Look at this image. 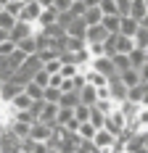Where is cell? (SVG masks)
<instances>
[{
	"label": "cell",
	"mask_w": 148,
	"mask_h": 153,
	"mask_svg": "<svg viewBox=\"0 0 148 153\" xmlns=\"http://www.w3.org/2000/svg\"><path fill=\"white\" fill-rule=\"evenodd\" d=\"M40 69H43V61H40L37 56H27V61H24V63L13 71V76H11V79H13V82H19V85H27V82H32V76L37 74Z\"/></svg>",
	"instance_id": "cell-1"
},
{
	"label": "cell",
	"mask_w": 148,
	"mask_h": 153,
	"mask_svg": "<svg viewBox=\"0 0 148 153\" xmlns=\"http://www.w3.org/2000/svg\"><path fill=\"white\" fill-rule=\"evenodd\" d=\"M40 13H43L40 3H37V0H27V3H24V8H21V16H19V21L37 27V21H40Z\"/></svg>",
	"instance_id": "cell-2"
},
{
	"label": "cell",
	"mask_w": 148,
	"mask_h": 153,
	"mask_svg": "<svg viewBox=\"0 0 148 153\" xmlns=\"http://www.w3.org/2000/svg\"><path fill=\"white\" fill-rule=\"evenodd\" d=\"M127 90H130V87H127V85H124V82L119 79V74L108 79V92H111V100H114L117 106L127 100Z\"/></svg>",
	"instance_id": "cell-3"
},
{
	"label": "cell",
	"mask_w": 148,
	"mask_h": 153,
	"mask_svg": "<svg viewBox=\"0 0 148 153\" xmlns=\"http://www.w3.org/2000/svg\"><path fill=\"white\" fill-rule=\"evenodd\" d=\"M0 151L3 153H21V140L16 137L11 129H5L0 135Z\"/></svg>",
	"instance_id": "cell-4"
},
{
	"label": "cell",
	"mask_w": 148,
	"mask_h": 153,
	"mask_svg": "<svg viewBox=\"0 0 148 153\" xmlns=\"http://www.w3.org/2000/svg\"><path fill=\"white\" fill-rule=\"evenodd\" d=\"M53 132H56V127H48V124H43V122H34L32 124V135L29 137L34 140V143H50Z\"/></svg>",
	"instance_id": "cell-5"
},
{
	"label": "cell",
	"mask_w": 148,
	"mask_h": 153,
	"mask_svg": "<svg viewBox=\"0 0 148 153\" xmlns=\"http://www.w3.org/2000/svg\"><path fill=\"white\" fill-rule=\"evenodd\" d=\"M32 34H34V27H32V24H24V21H16V27H13L11 32H8V40L19 45L21 40H27V37H32Z\"/></svg>",
	"instance_id": "cell-6"
},
{
	"label": "cell",
	"mask_w": 148,
	"mask_h": 153,
	"mask_svg": "<svg viewBox=\"0 0 148 153\" xmlns=\"http://www.w3.org/2000/svg\"><path fill=\"white\" fill-rule=\"evenodd\" d=\"M66 37H74V40H85V34H87V24H85V19H72L66 27Z\"/></svg>",
	"instance_id": "cell-7"
},
{
	"label": "cell",
	"mask_w": 148,
	"mask_h": 153,
	"mask_svg": "<svg viewBox=\"0 0 148 153\" xmlns=\"http://www.w3.org/2000/svg\"><path fill=\"white\" fill-rule=\"evenodd\" d=\"M56 114H58V103H45L43 100V108L37 114V122L48 124V127H56Z\"/></svg>",
	"instance_id": "cell-8"
},
{
	"label": "cell",
	"mask_w": 148,
	"mask_h": 153,
	"mask_svg": "<svg viewBox=\"0 0 148 153\" xmlns=\"http://www.w3.org/2000/svg\"><path fill=\"white\" fill-rule=\"evenodd\" d=\"M90 69H95V71H101L103 76H117V69H114V61L108 58V56H103V58H93L90 61Z\"/></svg>",
	"instance_id": "cell-9"
},
{
	"label": "cell",
	"mask_w": 148,
	"mask_h": 153,
	"mask_svg": "<svg viewBox=\"0 0 148 153\" xmlns=\"http://www.w3.org/2000/svg\"><path fill=\"white\" fill-rule=\"evenodd\" d=\"M21 92H24V85H19V82H13V79H8V82L3 85V90H0V100L8 106L16 95H21Z\"/></svg>",
	"instance_id": "cell-10"
},
{
	"label": "cell",
	"mask_w": 148,
	"mask_h": 153,
	"mask_svg": "<svg viewBox=\"0 0 148 153\" xmlns=\"http://www.w3.org/2000/svg\"><path fill=\"white\" fill-rule=\"evenodd\" d=\"M114 143H117V137H114L111 132H106V129H98L95 137H93V145H95L98 151H108V148H114Z\"/></svg>",
	"instance_id": "cell-11"
},
{
	"label": "cell",
	"mask_w": 148,
	"mask_h": 153,
	"mask_svg": "<svg viewBox=\"0 0 148 153\" xmlns=\"http://www.w3.org/2000/svg\"><path fill=\"white\" fill-rule=\"evenodd\" d=\"M106 37H108V32H106L103 27H101V24H98V27H87L85 42H87V45H98V42L103 45V42H106Z\"/></svg>",
	"instance_id": "cell-12"
},
{
	"label": "cell",
	"mask_w": 148,
	"mask_h": 153,
	"mask_svg": "<svg viewBox=\"0 0 148 153\" xmlns=\"http://www.w3.org/2000/svg\"><path fill=\"white\" fill-rule=\"evenodd\" d=\"M138 29H140V24H138L135 19L122 16V21H119V34H124V37H135V34H138Z\"/></svg>",
	"instance_id": "cell-13"
},
{
	"label": "cell",
	"mask_w": 148,
	"mask_h": 153,
	"mask_svg": "<svg viewBox=\"0 0 148 153\" xmlns=\"http://www.w3.org/2000/svg\"><path fill=\"white\" fill-rule=\"evenodd\" d=\"M146 13H148V5H146V0H132V3H130V19H135V21H138V24H140V21H143V19H146Z\"/></svg>",
	"instance_id": "cell-14"
},
{
	"label": "cell",
	"mask_w": 148,
	"mask_h": 153,
	"mask_svg": "<svg viewBox=\"0 0 148 153\" xmlns=\"http://www.w3.org/2000/svg\"><path fill=\"white\" fill-rule=\"evenodd\" d=\"M8 129H11V132H13L16 137L21 140V143H24V140H29V135H32V124H24V122H11L8 124Z\"/></svg>",
	"instance_id": "cell-15"
},
{
	"label": "cell",
	"mask_w": 148,
	"mask_h": 153,
	"mask_svg": "<svg viewBox=\"0 0 148 153\" xmlns=\"http://www.w3.org/2000/svg\"><path fill=\"white\" fill-rule=\"evenodd\" d=\"M16 48H19L24 56H37V50H40V45H37V37H34V34H32V37H27V40H21Z\"/></svg>",
	"instance_id": "cell-16"
},
{
	"label": "cell",
	"mask_w": 148,
	"mask_h": 153,
	"mask_svg": "<svg viewBox=\"0 0 148 153\" xmlns=\"http://www.w3.org/2000/svg\"><path fill=\"white\" fill-rule=\"evenodd\" d=\"M32 103H34V100H32L29 95H27V92H21V95H16V98L11 100V103H8V106L13 108V111H29Z\"/></svg>",
	"instance_id": "cell-17"
},
{
	"label": "cell",
	"mask_w": 148,
	"mask_h": 153,
	"mask_svg": "<svg viewBox=\"0 0 148 153\" xmlns=\"http://www.w3.org/2000/svg\"><path fill=\"white\" fill-rule=\"evenodd\" d=\"M95 100H98L95 87H93V85H85V87L79 90V103H82V106H95Z\"/></svg>",
	"instance_id": "cell-18"
},
{
	"label": "cell",
	"mask_w": 148,
	"mask_h": 153,
	"mask_svg": "<svg viewBox=\"0 0 148 153\" xmlns=\"http://www.w3.org/2000/svg\"><path fill=\"white\" fill-rule=\"evenodd\" d=\"M82 19H85V24H87V27H98V24L103 21V13H101V8H87Z\"/></svg>",
	"instance_id": "cell-19"
},
{
	"label": "cell",
	"mask_w": 148,
	"mask_h": 153,
	"mask_svg": "<svg viewBox=\"0 0 148 153\" xmlns=\"http://www.w3.org/2000/svg\"><path fill=\"white\" fill-rule=\"evenodd\" d=\"M58 106L61 108H77L79 106V92H61Z\"/></svg>",
	"instance_id": "cell-20"
},
{
	"label": "cell",
	"mask_w": 148,
	"mask_h": 153,
	"mask_svg": "<svg viewBox=\"0 0 148 153\" xmlns=\"http://www.w3.org/2000/svg\"><path fill=\"white\" fill-rule=\"evenodd\" d=\"M119 79H122L127 87H138V85H140V74H138V69H127V71H122Z\"/></svg>",
	"instance_id": "cell-21"
},
{
	"label": "cell",
	"mask_w": 148,
	"mask_h": 153,
	"mask_svg": "<svg viewBox=\"0 0 148 153\" xmlns=\"http://www.w3.org/2000/svg\"><path fill=\"white\" fill-rule=\"evenodd\" d=\"M119 21H122V16H103L101 27H103L108 34H119Z\"/></svg>",
	"instance_id": "cell-22"
},
{
	"label": "cell",
	"mask_w": 148,
	"mask_h": 153,
	"mask_svg": "<svg viewBox=\"0 0 148 153\" xmlns=\"http://www.w3.org/2000/svg\"><path fill=\"white\" fill-rule=\"evenodd\" d=\"M111 61H114V69H117V74L127 71V69H132V63H130V56H122V53H117V56H111Z\"/></svg>",
	"instance_id": "cell-23"
},
{
	"label": "cell",
	"mask_w": 148,
	"mask_h": 153,
	"mask_svg": "<svg viewBox=\"0 0 148 153\" xmlns=\"http://www.w3.org/2000/svg\"><path fill=\"white\" fill-rule=\"evenodd\" d=\"M72 119H74V108H61V106H58V114H56V127H66Z\"/></svg>",
	"instance_id": "cell-24"
},
{
	"label": "cell",
	"mask_w": 148,
	"mask_h": 153,
	"mask_svg": "<svg viewBox=\"0 0 148 153\" xmlns=\"http://www.w3.org/2000/svg\"><path fill=\"white\" fill-rule=\"evenodd\" d=\"M95 132H98V129H95V127H93L90 122H82V124H79V129H77V137H82V140H90V143H93Z\"/></svg>",
	"instance_id": "cell-25"
},
{
	"label": "cell",
	"mask_w": 148,
	"mask_h": 153,
	"mask_svg": "<svg viewBox=\"0 0 148 153\" xmlns=\"http://www.w3.org/2000/svg\"><path fill=\"white\" fill-rule=\"evenodd\" d=\"M16 21H19L16 16H11L8 11H0V29H3V32H11L16 27Z\"/></svg>",
	"instance_id": "cell-26"
},
{
	"label": "cell",
	"mask_w": 148,
	"mask_h": 153,
	"mask_svg": "<svg viewBox=\"0 0 148 153\" xmlns=\"http://www.w3.org/2000/svg\"><path fill=\"white\" fill-rule=\"evenodd\" d=\"M143 95H146V85H138V87H130V90H127V100H130V103H138V106H140Z\"/></svg>",
	"instance_id": "cell-27"
},
{
	"label": "cell",
	"mask_w": 148,
	"mask_h": 153,
	"mask_svg": "<svg viewBox=\"0 0 148 153\" xmlns=\"http://www.w3.org/2000/svg\"><path fill=\"white\" fill-rule=\"evenodd\" d=\"M146 61H148V58H146V50H143V48H135L132 53H130V63H132V69H140Z\"/></svg>",
	"instance_id": "cell-28"
},
{
	"label": "cell",
	"mask_w": 148,
	"mask_h": 153,
	"mask_svg": "<svg viewBox=\"0 0 148 153\" xmlns=\"http://www.w3.org/2000/svg\"><path fill=\"white\" fill-rule=\"evenodd\" d=\"M90 114H93V106H82V103H79V106L74 108V119H77L79 124H82V122H90Z\"/></svg>",
	"instance_id": "cell-29"
},
{
	"label": "cell",
	"mask_w": 148,
	"mask_h": 153,
	"mask_svg": "<svg viewBox=\"0 0 148 153\" xmlns=\"http://www.w3.org/2000/svg\"><path fill=\"white\" fill-rule=\"evenodd\" d=\"M24 92H27V95H29L32 100H43V87H40V85H34V82H27V85H24Z\"/></svg>",
	"instance_id": "cell-30"
},
{
	"label": "cell",
	"mask_w": 148,
	"mask_h": 153,
	"mask_svg": "<svg viewBox=\"0 0 148 153\" xmlns=\"http://www.w3.org/2000/svg\"><path fill=\"white\" fill-rule=\"evenodd\" d=\"M101 13L103 16H119V8H117V0H101Z\"/></svg>",
	"instance_id": "cell-31"
},
{
	"label": "cell",
	"mask_w": 148,
	"mask_h": 153,
	"mask_svg": "<svg viewBox=\"0 0 148 153\" xmlns=\"http://www.w3.org/2000/svg\"><path fill=\"white\" fill-rule=\"evenodd\" d=\"M90 124H93L95 129H103V127H106V114H101L98 108H93V114H90Z\"/></svg>",
	"instance_id": "cell-32"
},
{
	"label": "cell",
	"mask_w": 148,
	"mask_h": 153,
	"mask_svg": "<svg viewBox=\"0 0 148 153\" xmlns=\"http://www.w3.org/2000/svg\"><path fill=\"white\" fill-rule=\"evenodd\" d=\"M27 61V56H24V53H21V50H19V48H16L13 53H11V56H8V63H11V69H19V66H21V63Z\"/></svg>",
	"instance_id": "cell-33"
},
{
	"label": "cell",
	"mask_w": 148,
	"mask_h": 153,
	"mask_svg": "<svg viewBox=\"0 0 148 153\" xmlns=\"http://www.w3.org/2000/svg\"><path fill=\"white\" fill-rule=\"evenodd\" d=\"M132 40H135V48H143V50H146V48H148V29H146V27H140Z\"/></svg>",
	"instance_id": "cell-34"
},
{
	"label": "cell",
	"mask_w": 148,
	"mask_h": 153,
	"mask_svg": "<svg viewBox=\"0 0 148 153\" xmlns=\"http://www.w3.org/2000/svg\"><path fill=\"white\" fill-rule=\"evenodd\" d=\"M72 5H74V0H53V11L56 13H69L72 11Z\"/></svg>",
	"instance_id": "cell-35"
},
{
	"label": "cell",
	"mask_w": 148,
	"mask_h": 153,
	"mask_svg": "<svg viewBox=\"0 0 148 153\" xmlns=\"http://www.w3.org/2000/svg\"><path fill=\"white\" fill-rule=\"evenodd\" d=\"M61 76H64V79H74V76L79 74V66H74V63H64V66H61V71H58Z\"/></svg>",
	"instance_id": "cell-36"
},
{
	"label": "cell",
	"mask_w": 148,
	"mask_h": 153,
	"mask_svg": "<svg viewBox=\"0 0 148 153\" xmlns=\"http://www.w3.org/2000/svg\"><path fill=\"white\" fill-rule=\"evenodd\" d=\"M43 100H45V103H58V100H61V90H56V87H45Z\"/></svg>",
	"instance_id": "cell-37"
},
{
	"label": "cell",
	"mask_w": 148,
	"mask_h": 153,
	"mask_svg": "<svg viewBox=\"0 0 148 153\" xmlns=\"http://www.w3.org/2000/svg\"><path fill=\"white\" fill-rule=\"evenodd\" d=\"M32 82H34V85H40V87H48V85H50V74H48V71H45V69H40V71H37V74L32 76Z\"/></svg>",
	"instance_id": "cell-38"
},
{
	"label": "cell",
	"mask_w": 148,
	"mask_h": 153,
	"mask_svg": "<svg viewBox=\"0 0 148 153\" xmlns=\"http://www.w3.org/2000/svg\"><path fill=\"white\" fill-rule=\"evenodd\" d=\"M21 8H24V3H21V0H11L3 11H8L11 16H16V19H19V16H21Z\"/></svg>",
	"instance_id": "cell-39"
},
{
	"label": "cell",
	"mask_w": 148,
	"mask_h": 153,
	"mask_svg": "<svg viewBox=\"0 0 148 153\" xmlns=\"http://www.w3.org/2000/svg\"><path fill=\"white\" fill-rule=\"evenodd\" d=\"M85 11H87V8H85V3H82V0H77V3L72 5V11H69V13H72L74 19H82V16H85Z\"/></svg>",
	"instance_id": "cell-40"
},
{
	"label": "cell",
	"mask_w": 148,
	"mask_h": 153,
	"mask_svg": "<svg viewBox=\"0 0 148 153\" xmlns=\"http://www.w3.org/2000/svg\"><path fill=\"white\" fill-rule=\"evenodd\" d=\"M13 50H16V42H11V40L0 42V56H3V58H8V56H11Z\"/></svg>",
	"instance_id": "cell-41"
},
{
	"label": "cell",
	"mask_w": 148,
	"mask_h": 153,
	"mask_svg": "<svg viewBox=\"0 0 148 153\" xmlns=\"http://www.w3.org/2000/svg\"><path fill=\"white\" fill-rule=\"evenodd\" d=\"M61 66H64V63H61V58H56V61L45 63L43 69H45V71H48V74H58V71H61Z\"/></svg>",
	"instance_id": "cell-42"
},
{
	"label": "cell",
	"mask_w": 148,
	"mask_h": 153,
	"mask_svg": "<svg viewBox=\"0 0 148 153\" xmlns=\"http://www.w3.org/2000/svg\"><path fill=\"white\" fill-rule=\"evenodd\" d=\"M130 3H132V0H117L119 16H127V13H130Z\"/></svg>",
	"instance_id": "cell-43"
},
{
	"label": "cell",
	"mask_w": 148,
	"mask_h": 153,
	"mask_svg": "<svg viewBox=\"0 0 148 153\" xmlns=\"http://www.w3.org/2000/svg\"><path fill=\"white\" fill-rule=\"evenodd\" d=\"M61 85H64V76H61V74H50V85H48V87H56V90H61Z\"/></svg>",
	"instance_id": "cell-44"
},
{
	"label": "cell",
	"mask_w": 148,
	"mask_h": 153,
	"mask_svg": "<svg viewBox=\"0 0 148 153\" xmlns=\"http://www.w3.org/2000/svg\"><path fill=\"white\" fill-rule=\"evenodd\" d=\"M138 74H140V85H148V61L138 69Z\"/></svg>",
	"instance_id": "cell-45"
},
{
	"label": "cell",
	"mask_w": 148,
	"mask_h": 153,
	"mask_svg": "<svg viewBox=\"0 0 148 153\" xmlns=\"http://www.w3.org/2000/svg\"><path fill=\"white\" fill-rule=\"evenodd\" d=\"M85 3V8H98L101 5V0H82Z\"/></svg>",
	"instance_id": "cell-46"
},
{
	"label": "cell",
	"mask_w": 148,
	"mask_h": 153,
	"mask_svg": "<svg viewBox=\"0 0 148 153\" xmlns=\"http://www.w3.org/2000/svg\"><path fill=\"white\" fill-rule=\"evenodd\" d=\"M37 3H40L43 11H45V8H53V0H37Z\"/></svg>",
	"instance_id": "cell-47"
},
{
	"label": "cell",
	"mask_w": 148,
	"mask_h": 153,
	"mask_svg": "<svg viewBox=\"0 0 148 153\" xmlns=\"http://www.w3.org/2000/svg\"><path fill=\"white\" fill-rule=\"evenodd\" d=\"M140 108H148V90H146V95H143V100H140Z\"/></svg>",
	"instance_id": "cell-48"
},
{
	"label": "cell",
	"mask_w": 148,
	"mask_h": 153,
	"mask_svg": "<svg viewBox=\"0 0 148 153\" xmlns=\"http://www.w3.org/2000/svg\"><path fill=\"white\" fill-rule=\"evenodd\" d=\"M5 40H8V32H3V29H0V42H5Z\"/></svg>",
	"instance_id": "cell-49"
},
{
	"label": "cell",
	"mask_w": 148,
	"mask_h": 153,
	"mask_svg": "<svg viewBox=\"0 0 148 153\" xmlns=\"http://www.w3.org/2000/svg\"><path fill=\"white\" fill-rule=\"evenodd\" d=\"M140 27H146V29H148V13H146V19L140 21Z\"/></svg>",
	"instance_id": "cell-50"
},
{
	"label": "cell",
	"mask_w": 148,
	"mask_h": 153,
	"mask_svg": "<svg viewBox=\"0 0 148 153\" xmlns=\"http://www.w3.org/2000/svg\"><path fill=\"white\" fill-rule=\"evenodd\" d=\"M3 85H5V79H3V76H0V90H3Z\"/></svg>",
	"instance_id": "cell-51"
},
{
	"label": "cell",
	"mask_w": 148,
	"mask_h": 153,
	"mask_svg": "<svg viewBox=\"0 0 148 153\" xmlns=\"http://www.w3.org/2000/svg\"><path fill=\"white\" fill-rule=\"evenodd\" d=\"M146 58H148V48H146Z\"/></svg>",
	"instance_id": "cell-52"
},
{
	"label": "cell",
	"mask_w": 148,
	"mask_h": 153,
	"mask_svg": "<svg viewBox=\"0 0 148 153\" xmlns=\"http://www.w3.org/2000/svg\"><path fill=\"white\" fill-rule=\"evenodd\" d=\"M21 3H27V0H21Z\"/></svg>",
	"instance_id": "cell-53"
},
{
	"label": "cell",
	"mask_w": 148,
	"mask_h": 153,
	"mask_svg": "<svg viewBox=\"0 0 148 153\" xmlns=\"http://www.w3.org/2000/svg\"><path fill=\"white\" fill-rule=\"evenodd\" d=\"M0 11H3V5H0Z\"/></svg>",
	"instance_id": "cell-54"
},
{
	"label": "cell",
	"mask_w": 148,
	"mask_h": 153,
	"mask_svg": "<svg viewBox=\"0 0 148 153\" xmlns=\"http://www.w3.org/2000/svg\"><path fill=\"white\" fill-rule=\"evenodd\" d=\"M146 90H148V85H146Z\"/></svg>",
	"instance_id": "cell-55"
},
{
	"label": "cell",
	"mask_w": 148,
	"mask_h": 153,
	"mask_svg": "<svg viewBox=\"0 0 148 153\" xmlns=\"http://www.w3.org/2000/svg\"><path fill=\"white\" fill-rule=\"evenodd\" d=\"M124 153H130V151H124Z\"/></svg>",
	"instance_id": "cell-56"
},
{
	"label": "cell",
	"mask_w": 148,
	"mask_h": 153,
	"mask_svg": "<svg viewBox=\"0 0 148 153\" xmlns=\"http://www.w3.org/2000/svg\"><path fill=\"white\" fill-rule=\"evenodd\" d=\"M146 151H148V145H146Z\"/></svg>",
	"instance_id": "cell-57"
},
{
	"label": "cell",
	"mask_w": 148,
	"mask_h": 153,
	"mask_svg": "<svg viewBox=\"0 0 148 153\" xmlns=\"http://www.w3.org/2000/svg\"><path fill=\"white\" fill-rule=\"evenodd\" d=\"M146 5H148V0H146Z\"/></svg>",
	"instance_id": "cell-58"
},
{
	"label": "cell",
	"mask_w": 148,
	"mask_h": 153,
	"mask_svg": "<svg viewBox=\"0 0 148 153\" xmlns=\"http://www.w3.org/2000/svg\"><path fill=\"white\" fill-rule=\"evenodd\" d=\"M0 153H3V151H0Z\"/></svg>",
	"instance_id": "cell-59"
},
{
	"label": "cell",
	"mask_w": 148,
	"mask_h": 153,
	"mask_svg": "<svg viewBox=\"0 0 148 153\" xmlns=\"http://www.w3.org/2000/svg\"><path fill=\"white\" fill-rule=\"evenodd\" d=\"M95 153H98V151H95Z\"/></svg>",
	"instance_id": "cell-60"
}]
</instances>
